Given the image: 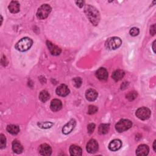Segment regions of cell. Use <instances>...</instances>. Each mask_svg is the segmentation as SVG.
Returning <instances> with one entry per match:
<instances>
[{
  "label": "cell",
  "instance_id": "6da1fadb",
  "mask_svg": "<svg viewBox=\"0 0 156 156\" xmlns=\"http://www.w3.org/2000/svg\"><path fill=\"white\" fill-rule=\"evenodd\" d=\"M85 13L91 23L96 26L100 20V15L98 11L91 5H87L85 8Z\"/></svg>",
  "mask_w": 156,
  "mask_h": 156
},
{
  "label": "cell",
  "instance_id": "83f0119b",
  "mask_svg": "<svg viewBox=\"0 0 156 156\" xmlns=\"http://www.w3.org/2000/svg\"><path fill=\"white\" fill-rule=\"evenodd\" d=\"M98 111V108L95 106H93V105H91V106H89L88 107V114H94L96 112Z\"/></svg>",
  "mask_w": 156,
  "mask_h": 156
},
{
  "label": "cell",
  "instance_id": "9c48e42d",
  "mask_svg": "<svg viewBox=\"0 0 156 156\" xmlns=\"http://www.w3.org/2000/svg\"><path fill=\"white\" fill-rule=\"evenodd\" d=\"M39 152L41 155L45 156H49L51 154L52 149L50 145L47 144H42L39 146Z\"/></svg>",
  "mask_w": 156,
  "mask_h": 156
},
{
  "label": "cell",
  "instance_id": "277c9868",
  "mask_svg": "<svg viewBox=\"0 0 156 156\" xmlns=\"http://www.w3.org/2000/svg\"><path fill=\"white\" fill-rule=\"evenodd\" d=\"M132 126L131 121L127 119H123L119 121L115 125V129L118 132H124L130 129Z\"/></svg>",
  "mask_w": 156,
  "mask_h": 156
},
{
  "label": "cell",
  "instance_id": "f546056e",
  "mask_svg": "<svg viewBox=\"0 0 156 156\" xmlns=\"http://www.w3.org/2000/svg\"><path fill=\"white\" fill-rule=\"evenodd\" d=\"M95 129V124L93 123L89 124L87 126V130L89 133H92Z\"/></svg>",
  "mask_w": 156,
  "mask_h": 156
},
{
  "label": "cell",
  "instance_id": "30bf717a",
  "mask_svg": "<svg viewBox=\"0 0 156 156\" xmlns=\"http://www.w3.org/2000/svg\"><path fill=\"white\" fill-rule=\"evenodd\" d=\"M56 93L60 96H66L70 93V90L68 87L65 84H62L59 85L56 89Z\"/></svg>",
  "mask_w": 156,
  "mask_h": 156
},
{
  "label": "cell",
  "instance_id": "cb8c5ba5",
  "mask_svg": "<svg viewBox=\"0 0 156 156\" xmlns=\"http://www.w3.org/2000/svg\"><path fill=\"white\" fill-rule=\"evenodd\" d=\"M53 123L51 122H40L38 123V126L42 129H48L50 128L52 126H53Z\"/></svg>",
  "mask_w": 156,
  "mask_h": 156
},
{
  "label": "cell",
  "instance_id": "e0dca14e",
  "mask_svg": "<svg viewBox=\"0 0 156 156\" xmlns=\"http://www.w3.org/2000/svg\"><path fill=\"white\" fill-rule=\"evenodd\" d=\"M8 8L9 9V11L11 13H13V14L18 13L20 11V4L18 2L12 1L9 4Z\"/></svg>",
  "mask_w": 156,
  "mask_h": 156
},
{
  "label": "cell",
  "instance_id": "484cf974",
  "mask_svg": "<svg viewBox=\"0 0 156 156\" xmlns=\"http://www.w3.org/2000/svg\"><path fill=\"white\" fill-rule=\"evenodd\" d=\"M73 84L76 88H79L82 84V80L80 78H75L73 79Z\"/></svg>",
  "mask_w": 156,
  "mask_h": 156
},
{
  "label": "cell",
  "instance_id": "603a6c76",
  "mask_svg": "<svg viewBox=\"0 0 156 156\" xmlns=\"http://www.w3.org/2000/svg\"><path fill=\"white\" fill-rule=\"evenodd\" d=\"M50 95L49 93L46 90L42 91L39 95V99L43 102H45L46 101H47L50 99Z\"/></svg>",
  "mask_w": 156,
  "mask_h": 156
},
{
  "label": "cell",
  "instance_id": "d6a6232c",
  "mask_svg": "<svg viewBox=\"0 0 156 156\" xmlns=\"http://www.w3.org/2000/svg\"><path fill=\"white\" fill-rule=\"evenodd\" d=\"M155 40L153 42V43H152V50H153V51H154V53H155Z\"/></svg>",
  "mask_w": 156,
  "mask_h": 156
},
{
  "label": "cell",
  "instance_id": "ba28073f",
  "mask_svg": "<svg viewBox=\"0 0 156 156\" xmlns=\"http://www.w3.org/2000/svg\"><path fill=\"white\" fill-rule=\"evenodd\" d=\"M76 125V122L75 120L72 119L69 122H68L63 127L62 132L63 133L67 135L72 132Z\"/></svg>",
  "mask_w": 156,
  "mask_h": 156
},
{
  "label": "cell",
  "instance_id": "5bb4252c",
  "mask_svg": "<svg viewBox=\"0 0 156 156\" xmlns=\"http://www.w3.org/2000/svg\"><path fill=\"white\" fill-rule=\"evenodd\" d=\"M96 76L99 80L106 81L108 78V72L106 69L104 68H100L96 72Z\"/></svg>",
  "mask_w": 156,
  "mask_h": 156
},
{
  "label": "cell",
  "instance_id": "4fadbf2b",
  "mask_svg": "<svg viewBox=\"0 0 156 156\" xmlns=\"http://www.w3.org/2000/svg\"><path fill=\"white\" fill-rule=\"evenodd\" d=\"M149 151V149L147 145L141 144L137 147L136 150V154L138 156H144L148 154Z\"/></svg>",
  "mask_w": 156,
  "mask_h": 156
},
{
  "label": "cell",
  "instance_id": "9a60e30c",
  "mask_svg": "<svg viewBox=\"0 0 156 156\" xmlns=\"http://www.w3.org/2000/svg\"><path fill=\"white\" fill-rule=\"evenodd\" d=\"M98 93L93 89H88L86 91L85 97L86 99L89 101H93L98 98Z\"/></svg>",
  "mask_w": 156,
  "mask_h": 156
},
{
  "label": "cell",
  "instance_id": "8992f818",
  "mask_svg": "<svg viewBox=\"0 0 156 156\" xmlns=\"http://www.w3.org/2000/svg\"><path fill=\"white\" fill-rule=\"evenodd\" d=\"M150 110L145 107H140L136 111V116L141 120H146L151 116Z\"/></svg>",
  "mask_w": 156,
  "mask_h": 156
},
{
  "label": "cell",
  "instance_id": "7c38bea8",
  "mask_svg": "<svg viewBox=\"0 0 156 156\" xmlns=\"http://www.w3.org/2000/svg\"><path fill=\"white\" fill-rule=\"evenodd\" d=\"M122 146V142L120 140L115 139L112 140L109 144V148L112 151L119 150Z\"/></svg>",
  "mask_w": 156,
  "mask_h": 156
},
{
  "label": "cell",
  "instance_id": "1f68e13d",
  "mask_svg": "<svg viewBox=\"0 0 156 156\" xmlns=\"http://www.w3.org/2000/svg\"><path fill=\"white\" fill-rule=\"evenodd\" d=\"M76 3L78 5V6H79V8H82L84 5V2H83V1H78V2H76Z\"/></svg>",
  "mask_w": 156,
  "mask_h": 156
},
{
  "label": "cell",
  "instance_id": "f1b7e54d",
  "mask_svg": "<svg viewBox=\"0 0 156 156\" xmlns=\"http://www.w3.org/2000/svg\"><path fill=\"white\" fill-rule=\"evenodd\" d=\"M139 33H140V31H139L138 28H135V27L132 28L130 30V31H129L130 34L132 36H133V37L138 36V34H139Z\"/></svg>",
  "mask_w": 156,
  "mask_h": 156
},
{
  "label": "cell",
  "instance_id": "8fae6325",
  "mask_svg": "<svg viewBox=\"0 0 156 156\" xmlns=\"http://www.w3.org/2000/svg\"><path fill=\"white\" fill-rule=\"evenodd\" d=\"M47 45L48 46V48L50 51V53H51L52 55L54 56H58L61 54V50L60 48H59L58 47H57L56 45H54L53 43H52L50 41H47Z\"/></svg>",
  "mask_w": 156,
  "mask_h": 156
},
{
  "label": "cell",
  "instance_id": "ffe728a7",
  "mask_svg": "<svg viewBox=\"0 0 156 156\" xmlns=\"http://www.w3.org/2000/svg\"><path fill=\"white\" fill-rule=\"evenodd\" d=\"M124 72L121 70H118L115 71L112 75L113 79L115 80V81H119L121 80L124 78Z\"/></svg>",
  "mask_w": 156,
  "mask_h": 156
},
{
  "label": "cell",
  "instance_id": "3957f363",
  "mask_svg": "<svg viewBox=\"0 0 156 156\" xmlns=\"http://www.w3.org/2000/svg\"><path fill=\"white\" fill-rule=\"evenodd\" d=\"M122 44L121 40L117 37H113L109 38L107 40L105 43L106 48L109 50H116Z\"/></svg>",
  "mask_w": 156,
  "mask_h": 156
},
{
  "label": "cell",
  "instance_id": "d4e9b609",
  "mask_svg": "<svg viewBox=\"0 0 156 156\" xmlns=\"http://www.w3.org/2000/svg\"><path fill=\"white\" fill-rule=\"evenodd\" d=\"M6 146V138L3 134L0 135V147L3 149Z\"/></svg>",
  "mask_w": 156,
  "mask_h": 156
},
{
  "label": "cell",
  "instance_id": "7402d4cb",
  "mask_svg": "<svg viewBox=\"0 0 156 156\" xmlns=\"http://www.w3.org/2000/svg\"><path fill=\"white\" fill-rule=\"evenodd\" d=\"M110 129V125L109 124H101L98 128V132L101 135L107 133Z\"/></svg>",
  "mask_w": 156,
  "mask_h": 156
},
{
  "label": "cell",
  "instance_id": "4dcf8cb0",
  "mask_svg": "<svg viewBox=\"0 0 156 156\" xmlns=\"http://www.w3.org/2000/svg\"><path fill=\"white\" fill-rule=\"evenodd\" d=\"M150 33L154 36L155 34V24H154L152 26H151V28H150Z\"/></svg>",
  "mask_w": 156,
  "mask_h": 156
},
{
  "label": "cell",
  "instance_id": "52a82bcc",
  "mask_svg": "<svg viewBox=\"0 0 156 156\" xmlns=\"http://www.w3.org/2000/svg\"><path fill=\"white\" fill-rule=\"evenodd\" d=\"M86 149L87 152L90 154H94L96 152V151L98 150V142L94 139L90 140L87 144Z\"/></svg>",
  "mask_w": 156,
  "mask_h": 156
},
{
  "label": "cell",
  "instance_id": "d6986e66",
  "mask_svg": "<svg viewBox=\"0 0 156 156\" xmlns=\"http://www.w3.org/2000/svg\"><path fill=\"white\" fill-rule=\"evenodd\" d=\"M70 153L71 155L79 156L82 155V151L79 146L76 145H71L70 147Z\"/></svg>",
  "mask_w": 156,
  "mask_h": 156
},
{
  "label": "cell",
  "instance_id": "44dd1931",
  "mask_svg": "<svg viewBox=\"0 0 156 156\" xmlns=\"http://www.w3.org/2000/svg\"><path fill=\"white\" fill-rule=\"evenodd\" d=\"M7 130L9 133H10L12 135H17L19 133L20 129H19V127L17 125L11 124V125L8 126Z\"/></svg>",
  "mask_w": 156,
  "mask_h": 156
},
{
  "label": "cell",
  "instance_id": "4316f807",
  "mask_svg": "<svg viewBox=\"0 0 156 156\" xmlns=\"http://www.w3.org/2000/svg\"><path fill=\"white\" fill-rule=\"evenodd\" d=\"M137 96V93L135 92H129L126 98L129 100V101H132Z\"/></svg>",
  "mask_w": 156,
  "mask_h": 156
},
{
  "label": "cell",
  "instance_id": "2e32d148",
  "mask_svg": "<svg viewBox=\"0 0 156 156\" xmlns=\"http://www.w3.org/2000/svg\"><path fill=\"white\" fill-rule=\"evenodd\" d=\"M62 102L57 99H53L51 102L50 108L51 110L53 112H57L60 110L62 109Z\"/></svg>",
  "mask_w": 156,
  "mask_h": 156
},
{
  "label": "cell",
  "instance_id": "836d02e7",
  "mask_svg": "<svg viewBox=\"0 0 156 156\" xmlns=\"http://www.w3.org/2000/svg\"><path fill=\"white\" fill-rule=\"evenodd\" d=\"M153 147H154V151H156V149H155V141H154V142Z\"/></svg>",
  "mask_w": 156,
  "mask_h": 156
},
{
  "label": "cell",
  "instance_id": "ac0fdd59",
  "mask_svg": "<svg viewBox=\"0 0 156 156\" xmlns=\"http://www.w3.org/2000/svg\"><path fill=\"white\" fill-rule=\"evenodd\" d=\"M12 150L14 152L17 154H20L23 150V146L22 144L17 140H15L12 142Z\"/></svg>",
  "mask_w": 156,
  "mask_h": 156
},
{
  "label": "cell",
  "instance_id": "5b68a950",
  "mask_svg": "<svg viewBox=\"0 0 156 156\" xmlns=\"http://www.w3.org/2000/svg\"><path fill=\"white\" fill-rule=\"evenodd\" d=\"M51 11V8L48 5H43L38 9L37 12V17L39 19H47Z\"/></svg>",
  "mask_w": 156,
  "mask_h": 156
},
{
  "label": "cell",
  "instance_id": "7a4b0ae2",
  "mask_svg": "<svg viewBox=\"0 0 156 156\" xmlns=\"http://www.w3.org/2000/svg\"><path fill=\"white\" fill-rule=\"evenodd\" d=\"M33 43V41L29 37H24L17 42L16 48L21 52H25L31 48Z\"/></svg>",
  "mask_w": 156,
  "mask_h": 156
}]
</instances>
